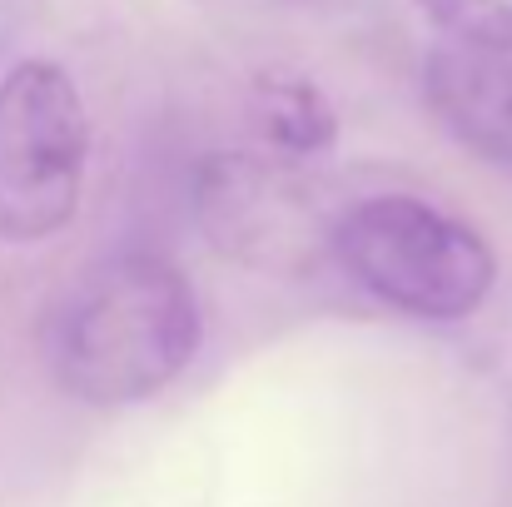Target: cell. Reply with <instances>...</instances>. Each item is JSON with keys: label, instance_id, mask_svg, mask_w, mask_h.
I'll return each instance as SVG.
<instances>
[{"label": "cell", "instance_id": "277c9868", "mask_svg": "<svg viewBox=\"0 0 512 507\" xmlns=\"http://www.w3.org/2000/svg\"><path fill=\"white\" fill-rule=\"evenodd\" d=\"M194 219L224 259L259 274L304 279L334 259L339 214L304 169L274 155H209L194 179Z\"/></svg>", "mask_w": 512, "mask_h": 507}, {"label": "cell", "instance_id": "3957f363", "mask_svg": "<svg viewBox=\"0 0 512 507\" xmlns=\"http://www.w3.org/2000/svg\"><path fill=\"white\" fill-rule=\"evenodd\" d=\"M90 115L55 60H20L0 80V239L60 234L85 189Z\"/></svg>", "mask_w": 512, "mask_h": 507}, {"label": "cell", "instance_id": "6da1fadb", "mask_svg": "<svg viewBox=\"0 0 512 507\" xmlns=\"http://www.w3.org/2000/svg\"><path fill=\"white\" fill-rule=\"evenodd\" d=\"M194 284L165 254L125 249L80 274L55 314V378L90 408H130L170 388L199 353Z\"/></svg>", "mask_w": 512, "mask_h": 507}, {"label": "cell", "instance_id": "7a4b0ae2", "mask_svg": "<svg viewBox=\"0 0 512 507\" xmlns=\"http://www.w3.org/2000/svg\"><path fill=\"white\" fill-rule=\"evenodd\" d=\"M334 264L378 304L433 324L478 314L498 284L488 239L413 194H373L339 209Z\"/></svg>", "mask_w": 512, "mask_h": 507}, {"label": "cell", "instance_id": "52a82bcc", "mask_svg": "<svg viewBox=\"0 0 512 507\" xmlns=\"http://www.w3.org/2000/svg\"><path fill=\"white\" fill-rule=\"evenodd\" d=\"M453 45L512 60V0H413Z\"/></svg>", "mask_w": 512, "mask_h": 507}, {"label": "cell", "instance_id": "5b68a950", "mask_svg": "<svg viewBox=\"0 0 512 507\" xmlns=\"http://www.w3.org/2000/svg\"><path fill=\"white\" fill-rule=\"evenodd\" d=\"M423 95L443 130L483 155L488 165L512 169V60L463 45H438L423 60Z\"/></svg>", "mask_w": 512, "mask_h": 507}, {"label": "cell", "instance_id": "8992f818", "mask_svg": "<svg viewBox=\"0 0 512 507\" xmlns=\"http://www.w3.org/2000/svg\"><path fill=\"white\" fill-rule=\"evenodd\" d=\"M249 115H254V130L269 145V155L289 160V165L314 160L339 140V115H334L329 95L299 70H264L254 80Z\"/></svg>", "mask_w": 512, "mask_h": 507}]
</instances>
